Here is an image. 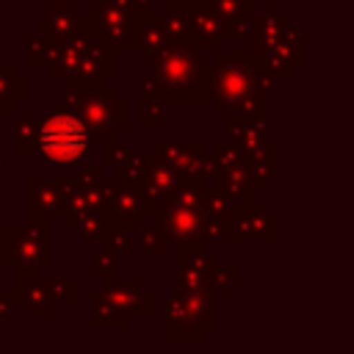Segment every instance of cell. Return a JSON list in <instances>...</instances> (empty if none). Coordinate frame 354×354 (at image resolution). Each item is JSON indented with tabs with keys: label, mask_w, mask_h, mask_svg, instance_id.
Masks as SVG:
<instances>
[{
	"label": "cell",
	"mask_w": 354,
	"mask_h": 354,
	"mask_svg": "<svg viewBox=\"0 0 354 354\" xmlns=\"http://www.w3.org/2000/svg\"><path fill=\"white\" fill-rule=\"evenodd\" d=\"M86 147V130L72 116H55L41 133V152L50 160H75Z\"/></svg>",
	"instance_id": "6da1fadb"
}]
</instances>
